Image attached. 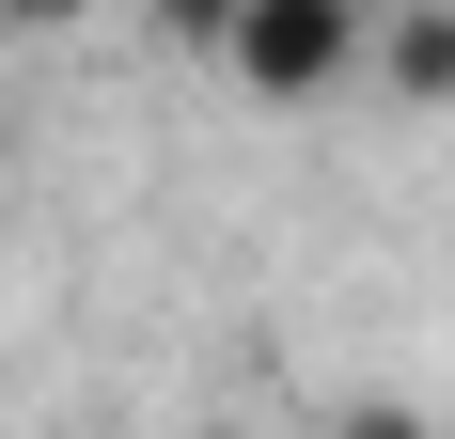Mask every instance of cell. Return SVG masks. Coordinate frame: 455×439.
I'll return each mask as SVG.
<instances>
[{
  "label": "cell",
  "mask_w": 455,
  "mask_h": 439,
  "mask_svg": "<svg viewBox=\"0 0 455 439\" xmlns=\"http://www.w3.org/2000/svg\"><path fill=\"white\" fill-rule=\"evenodd\" d=\"M362 63L393 110H455V0H409V16H362Z\"/></svg>",
  "instance_id": "7a4b0ae2"
},
{
  "label": "cell",
  "mask_w": 455,
  "mask_h": 439,
  "mask_svg": "<svg viewBox=\"0 0 455 439\" xmlns=\"http://www.w3.org/2000/svg\"><path fill=\"white\" fill-rule=\"evenodd\" d=\"M188 32L220 47V79L267 94V110H315L330 79H362V0H220Z\"/></svg>",
  "instance_id": "6da1fadb"
},
{
  "label": "cell",
  "mask_w": 455,
  "mask_h": 439,
  "mask_svg": "<svg viewBox=\"0 0 455 439\" xmlns=\"http://www.w3.org/2000/svg\"><path fill=\"white\" fill-rule=\"evenodd\" d=\"M330 439H440V424H424L409 393H346V408H330Z\"/></svg>",
  "instance_id": "3957f363"
}]
</instances>
